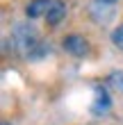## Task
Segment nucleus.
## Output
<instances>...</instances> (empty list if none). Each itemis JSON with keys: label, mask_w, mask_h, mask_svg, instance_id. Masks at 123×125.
<instances>
[{"label": "nucleus", "mask_w": 123, "mask_h": 125, "mask_svg": "<svg viewBox=\"0 0 123 125\" xmlns=\"http://www.w3.org/2000/svg\"><path fill=\"white\" fill-rule=\"evenodd\" d=\"M11 43L23 57H34V48H39V34L32 25L16 23L11 30Z\"/></svg>", "instance_id": "f257e3e1"}, {"label": "nucleus", "mask_w": 123, "mask_h": 125, "mask_svg": "<svg viewBox=\"0 0 123 125\" xmlns=\"http://www.w3.org/2000/svg\"><path fill=\"white\" fill-rule=\"evenodd\" d=\"M64 50L71 52V55H75V57H82V55L89 52V43H87V39L80 36V34H68L66 39H64Z\"/></svg>", "instance_id": "f03ea898"}, {"label": "nucleus", "mask_w": 123, "mask_h": 125, "mask_svg": "<svg viewBox=\"0 0 123 125\" xmlns=\"http://www.w3.org/2000/svg\"><path fill=\"white\" fill-rule=\"evenodd\" d=\"M50 5H53V0H30L25 7V14L27 18H39V16H46Z\"/></svg>", "instance_id": "7ed1b4c3"}, {"label": "nucleus", "mask_w": 123, "mask_h": 125, "mask_svg": "<svg viewBox=\"0 0 123 125\" xmlns=\"http://www.w3.org/2000/svg\"><path fill=\"white\" fill-rule=\"evenodd\" d=\"M64 16H66V5H64L62 0H53V5H50V9H48V14H46L48 25H57Z\"/></svg>", "instance_id": "20e7f679"}, {"label": "nucleus", "mask_w": 123, "mask_h": 125, "mask_svg": "<svg viewBox=\"0 0 123 125\" xmlns=\"http://www.w3.org/2000/svg\"><path fill=\"white\" fill-rule=\"evenodd\" d=\"M110 109V95H107L105 89H100V86H96V102H93L91 112L93 114H103Z\"/></svg>", "instance_id": "39448f33"}, {"label": "nucleus", "mask_w": 123, "mask_h": 125, "mask_svg": "<svg viewBox=\"0 0 123 125\" xmlns=\"http://www.w3.org/2000/svg\"><path fill=\"white\" fill-rule=\"evenodd\" d=\"M107 80H110V84H112L116 91H121V93H123V71H114Z\"/></svg>", "instance_id": "423d86ee"}, {"label": "nucleus", "mask_w": 123, "mask_h": 125, "mask_svg": "<svg viewBox=\"0 0 123 125\" xmlns=\"http://www.w3.org/2000/svg\"><path fill=\"white\" fill-rule=\"evenodd\" d=\"M112 43H114L119 50H123V23H121L114 32H112Z\"/></svg>", "instance_id": "0eeeda50"}, {"label": "nucleus", "mask_w": 123, "mask_h": 125, "mask_svg": "<svg viewBox=\"0 0 123 125\" xmlns=\"http://www.w3.org/2000/svg\"><path fill=\"white\" fill-rule=\"evenodd\" d=\"M100 2H105V5H114V2H119V0H100Z\"/></svg>", "instance_id": "6e6552de"}, {"label": "nucleus", "mask_w": 123, "mask_h": 125, "mask_svg": "<svg viewBox=\"0 0 123 125\" xmlns=\"http://www.w3.org/2000/svg\"><path fill=\"white\" fill-rule=\"evenodd\" d=\"M2 125H9V123H2Z\"/></svg>", "instance_id": "1a4fd4ad"}]
</instances>
